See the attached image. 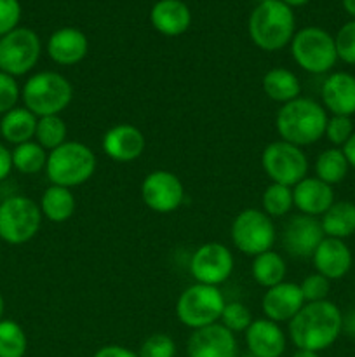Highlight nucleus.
I'll return each instance as SVG.
<instances>
[{
  "label": "nucleus",
  "instance_id": "f03ea898",
  "mask_svg": "<svg viewBox=\"0 0 355 357\" xmlns=\"http://www.w3.org/2000/svg\"><path fill=\"white\" fill-rule=\"evenodd\" d=\"M327 119L329 115L322 103L299 96L282 105L275 115V128L281 139L303 149L324 138Z\"/></svg>",
  "mask_w": 355,
  "mask_h": 357
},
{
  "label": "nucleus",
  "instance_id": "c9c22d12",
  "mask_svg": "<svg viewBox=\"0 0 355 357\" xmlns=\"http://www.w3.org/2000/svg\"><path fill=\"white\" fill-rule=\"evenodd\" d=\"M139 357H176V344L166 333H153L141 344Z\"/></svg>",
  "mask_w": 355,
  "mask_h": 357
},
{
  "label": "nucleus",
  "instance_id": "ea45409f",
  "mask_svg": "<svg viewBox=\"0 0 355 357\" xmlns=\"http://www.w3.org/2000/svg\"><path fill=\"white\" fill-rule=\"evenodd\" d=\"M21 20L19 0H0V38L16 30Z\"/></svg>",
  "mask_w": 355,
  "mask_h": 357
},
{
  "label": "nucleus",
  "instance_id": "dca6fc26",
  "mask_svg": "<svg viewBox=\"0 0 355 357\" xmlns=\"http://www.w3.org/2000/svg\"><path fill=\"white\" fill-rule=\"evenodd\" d=\"M188 357H237V340L232 331L223 324L191 331L187 342Z\"/></svg>",
  "mask_w": 355,
  "mask_h": 357
},
{
  "label": "nucleus",
  "instance_id": "c03bdc74",
  "mask_svg": "<svg viewBox=\"0 0 355 357\" xmlns=\"http://www.w3.org/2000/svg\"><path fill=\"white\" fill-rule=\"evenodd\" d=\"M341 150H343L345 157H347V160H348V164H350L352 169H355V132L352 135V138L348 139L343 146H341Z\"/></svg>",
  "mask_w": 355,
  "mask_h": 357
},
{
  "label": "nucleus",
  "instance_id": "412c9836",
  "mask_svg": "<svg viewBox=\"0 0 355 357\" xmlns=\"http://www.w3.org/2000/svg\"><path fill=\"white\" fill-rule=\"evenodd\" d=\"M246 345L253 357H281L287 347V337L277 323L254 319L246 331Z\"/></svg>",
  "mask_w": 355,
  "mask_h": 357
},
{
  "label": "nucleus",
  "instance_id": "09e8293b",
  "mask_svg": "<svg viewBox=\"0 0 355 357\" xmlns=\"http://www.w3.org/2000/svg\"><path fill=\"white\" fill-rule=\"evenodd\" d=\"M3 310H6V302H3V296L2 293H0V321H2L3 317Z\"/></svg>",
  "mask_w": 355,
  "mask_h": 357
},
{
  "label": "nucleus",
  "instance_id": "20e7f679",
  "mask_svg": "<svg viewBox=\"0 0 355 357\" xmlns=\"http://www.w3.org/2000/svg\"><path fill=\"white\" fill-rule=\"evenodd\" d=\"M96 153L86 143L68 139L49 152L45 174L51 185L75 188L87 183L96 173Z\"/></svg>",
  "mask_w": 355,
  "mask_h": 357
},
{
  "label": "nucleus",
  "instance_id": "2f4dec72",
  "mask_svg": "<svg viewBox=\"0 0 355 357\" xmlns=\"http://www.w3.org/2000/svg\"><path fill=\"white\" fill-rule=\"evenodd\" d=\"M261 206L270 218H281V216L289 215V211L294 208L292 188L287 185L270 183L261 195Z\"/></svg>",
  "mask_w": 355,
  "mask_h": 357
},
{
  "label": "nucleus",
  "instance_id": "bb28decb",
  "mask_svg": "<svg viewBox=\"0 0 355 357\" xmlns=\"http://www.w3.org/2000/svg\"><path fill=\"white\" fill-rule=\"evenodd\" d=\"M324 236L334 239H348L355 234V204L350 201H336L320 216Z\"/></svg>",
  "mask_w": 355,
  "mask_h": 357
},
{
  "label": "nucleus",
  "instance_id": "37998d69",
  "mask_svg": "<svg viewBox=\"0 0 355 357\" xmlns=\"http://www.w3.org/2000/svg\"><path fill=\"white\" fill-rule=\"evenodd\" d=\"M341 335L355 338V309L348 310L341 317Z\"/></svg>",
  "mask_w": 355,
  "mask_h": 357
},
{
  "label": "nucleus",
  "instance_id": "6ab92c4d",
  "mask_svg": "<svg viewBox=\"0 0 355 357\" xmlns=\"http://www.w3.org/2000/svg\"><path fill=\"white\" fill-rule=\"evenodd\" d=\"M312 261L317 274L324 275L329 281H338L350 272L354 257L345 241L324 237L322 243L313 251Z\"/></svg>",
  "mask_w": 355,
  "mask_h": 357
},
{
  "label": "nucleus",
  "instance_id": "72a5a7b5",
  "mask_svg": "<svg viewBox=\"0 0 355 357\" xmlns=\"http://www.w3.org/2000/svg\"><path fill=\"white\" fill-rule=\"evenodd\" d=\"M253 321L254 319L251 316V310L240 302L225 303V309H223L221 317H219V324H223L233 335L244 333L251 326Z\"/></svg>",
  "mask_w": 355,
  "mask_h": 357
},
{
  "label": "nucleus",
  "instance_id": "4be33fe9",
  "mask_svg": "<svg viewBox=\"0 0 355 357\" xmlns=\"http://www.w3.org/2000/svg\"><path fill=\"white\" fill-rule=\"evenodd\" d=\"M292 199L299 215L315 216V218L322 216L336 202L333 187L324 183L317 176H306L296 183L292 187Z\"/></svg>",
  "mask_w": 355,
  "mask_h": 357
},
{
  "label": "nucleus",
  "instance_id": "c756f323",
  "mask_svg": "<svg viewBox=\"0 0 355 357\" xmlns=\"http://www.w3.org/2000/svg\"><path fill=\"white\" fill-rule=\"evenodd\" d=\"M47 155V150L42 149L35 139L21 143L10 150L13 169L19 171L21 174H37L40 171H45Z\"/></svg>",
  "mask_w": 355,
  "mask_h": 357
},
{
  "label": "nucleus",
  "instance_id": "393cba45",
  "mask_svg": "<svg viewBox=\"0 0 355 357\" xmlns=\"http://www.w3.org/2000/svg\"><path fill=\"white\" fill-rule=\"evenodd\" d=\"M261 86H263L265 94L275 103L285 105L301 96V82L298 75L284 66H275L268 70Z\"/></svg>",
  "mask_w": 355,
  "mask_h": 357
},
{
  "label": "nucleus",
  "instance_id": "8fccbe9b",
  "mask_svg": "<svg viewBox=\"0 0 355 357\" xmlns=\"http://www.w3.org/2000/svg\"><path fill=\"white\" fill-rule=\"evenodd\" d=\"M0 202H2V199H0Z\"/></svg>",
  "mask_w": 355,
  "mask_h": 357
},
{
  "label": "nucleus",
  "instance_id": "c85d7f7f",
  "mask_svg": "<svg viewBox=\"0 0 355 357\" xmlns=\"http://www.w3.org/2000/svg\"><path fill=\"white\" fill-rule=\"evenodd\" d=\"M348 171H350V164L343 150L336 146L324 150L315 159V176L331 187L341 183L347 178Z\"/></svg>",
  "mask_w": 355,
  "mask_h": 357
},
{
  "label": "nucleus",
  "instance_id": "b1692460",
  "mask_svg": "<svg viewBox=\"0 0 355 357\" xmlns=\"http://www.w3.org/2000/svg\"><path fill=\"white\" fill-rule=\"evenodd\" d=\"M38 117L31 114L28 108L16 107L2 115L0 119V136L14 146L35 139Z\"/></svg>",
  "mask_w": 355,
  "mask_h": 357
},
{
  "label": "nucleus",
  "instance_id": "a19ab883",
  "mask_svg": "<svg viewBox=\"0 0 355 357\" xmlns=\"http://www.w3.org/2000/svg\"><path fill=\"white\" fill-rule=\"evenodd\" d=\"M93 357H139L134 351L122 345H104V347L97 349Z\"/></svg>",
  "mask_w": 355,
  "mask_h": 357
},
{
  "label": "nucleus",
  "instance_id": "423d86ee",
  "mask_svg": "<svg viewBox=\"0 0 355 357\" xmlns=\"http://www.w3.org/2000/svg\"><path fill=\"white\" fill-rule=\"evenodd\" d=\"M292 59L299 68L313 75L331 72L338 61L334 37L320 26H305L291 40Z\"/></svg>",
  "mask_w": 355,
  "mask_h": 357
},
{
  "label": "nucleus",
  "instance_id": "49530a36",
  "mask_svg": "<svg viewBox=\"0 0 355 357\" xmlns=\"http://www.w3.org/2000/svg\"><path fill=\"white\" fill-rule=\"evenodd\" d=\"M292 357H320V356H319V352L305 351V349H296V352L292 354Z\"/></svg>",
  "mask_w": 355,
  "mask_h": 357
},
{
  "label": "nucleus",
  "instance_id": "39448f33",
  "mask_svg": "<svg viewBox=\"0 0 355 357\" xmlns=\"http://www.w3.org/2000/svg\"><path fill=\"white\" fill-rule=\"evenodd\" d=\"M24 108L37 117L61 115L73 100V86L65 75L52 70L37 72L21 87Z\"/></svg>",
  "mask_w": 355,
  "mask_h": 357
},
{
  "label": "nucleus",
  "instance_id": "1a4fd4ad",
  "mask_svg": "<svg viewBox=\"0 0 355 357\" xmlns=\"http://www.w3.org/2000/svg\"><path fill=\"white\" fill-rule=\"evenodd\" d=\"M230 237L240 253L254 258L274 248L277 232L274 220L263 209L246 208L233 218Z\"/></svg>",
  "mask_w": 355,
  "mask_h": 357
},
{
  "label": "nucleus",
  "instance_id": "9d476101",
  "mask_svg": "<svg viewBox=\"0 0 355 357\" xmlns=\"http://www.w3.org/2000/svg\"><path fill=\"white\" fill-rule=\"evenodd\" d=\"M261 166L271 183L287 185L291 188L306 178L308 173V159L303 149L284 139H275L265 146Z\"/></svg>",
  "mask_w": 355,
  "mask_h": 357
},
{
  "label": "nucleus",
  "instance_id": "a18cd8bd",
  "mask_svg": "<svg viewBox=\"0 0 355 357\" xmlns=\"http://www.w3.org/2000/svg\"><path fill=\"white\" fill-rule=\"evenodd\" d=\"M341 2H343V9L347 10L348 16L355 20V0H341Z\"/></svg>",
  "mask_w": 355,
  "mask_h": 357
},
{
  "label": "nucleus",
  "instance_id": "f3484780",
  "mask_svg": "<svg viewBox=\"0 0 355 357\" xmlns=\"http://www.w3.org/2000/svg\"><path fill=\"white\" fill-rule=\"evenodd\" d=\"M305 305L301 289L296 282H281V284L268 288L261 298V309L267 319L274 323H289Z\"/></svg>",
  "mask_w": 355,
  "mask_h": 357
},
{
  "label": "nucleus",
  "instance_id": "7c9ffc66",
  "mask_svg": "<svg viewBox=\"0 0 355 357\" xmlns=\"http://www.w3.org/2000/svg\"><path fill=\"white\" fill-rule=\"evenodd\" d=\"M35 142L47 152H52L63 143L68 142V128H66L65 119L61 115L38 117L37 129H35Z\"/></svg>",
  "mask_w": 355,
  "mask_h": 357
},
{
  "label": "nucleus",
  "instance_id": "3c124183",
  "mask_svg": "<svg viewBox=\"0 0 355 357\" xmlns=\"http://www.w3.org/2000/svg\"><path fill=\"white\" fill-rule=\"evenodd\" d=\"M237 357H239V356H237Z\"/></svg>",
  "mask_w": 355,
  "mask_h": 357
},
{
  "label": "nucleus",
  "instance_id": "79ce46f5",
  "mask_svg": "<svg viewBox=\"0 0 355 357\" xmlns=\"http://www.w3.org/2000/svg\"><path fill=\"white\" fill-rule=\"evenodd\" d=\"M13 171V159H10V150L0 143V181L6 180Z\"/></svg>",
  "mask_w": 355,
  "mask_h": 357
},
{
  "label": "nucleus",
  "instance_id": "5701e85b",
  "mask_svg": "<svg viewBox=\"0 0 355 357\" xmlns=\"http://www.w3.org/2000/svg\"><path fill=\"white\" fill-rule=\"evenodd\" d=\"M152 26L166 37H180L190 28L191 10L183 0H159L150 10Z\"/></svg>",
  "mask_w": 355,
  "mask_h": 357
},
{
  "label": "nucleus",
  "instance_id": "a211bd4d",
  "mask_svg": "<svg viewBox=\"0 0 355 357\" xmlns=\"http://www.w3.org/2000/svg\"><path fill=\"white\" fill-rule=\"evenodd\" d=\"M49 58L59 66H73L84 61L89 52V40L86 33L75 26H63L52 31L45 45Z\"/></svg>",
  "mask_w": 355,
  "mask_h": 357
},
{
  "label": "nucleus",
  "instance_id": "2eb2a0df",
  "mask_svg": "<svg viewBox=\"0 0 355 357\" xmlns=\"http://www.w3.org/2000/svg\"><path fill=\"white\" fill-rule=\"evenodd\" d=\"M146 139L141 129L136 126L122 122L115 124L108 129L101 139V149L106 157H110L115 162L127 164L139 159L145 152Z\"/></svg>",
  "mask_w": 355,
  "mask_h": 357
},
{
  "label": "nucleus",
  "instance_id": "aec40b11",
  "mask_svg": "<svg viewBox=\"0 0 355 357\" xmlns=\"http://www.w3.org/2000/svg\"><path fill=\"white\" fill-rule=\"evenodd\" d=\"M322 107L331 115H355V75L348 72H334L320 87Z\"/></svg>",
  "mask_w": 355,
  "mask_h": 357
},
{
  "label": "nucleus",
  "instance_id": "cd10ccee",
  "mask_svg": "<svg viewBox=\"0 0 355 357\" xmlns=\"http://www.w3.org/2000/svg\"><path fill=\"white\" fill-rule=\"evenodd\" d=\"M251 274H253L254 282L260 284L261 288H274V286L285 281L287 264H285V260L282 258L281 253H277V251L274 250H268L253 258Z\"/></svg>",
  "mask_w": 355,
  "mask_h": 357
},
{
  "label": "nucleus",
  "instance_id": "de8ad7c7",
  "mask_svg": "<svg viewBox=\"0 0 355 357\" xmlns=\"http://www.w3.org/2000/svg\"><path fill=\"white\" fill-rule=\"evenodd\" d=\"M281 2H284L285 6H289L292 9V7H303L306 6V3L310 2V0H281Z\"/></svg>",
  "mask_w": 355,
  "mask_h": 357
},
{
  "label": "nucleus",
  "instance_id": "58836bf2",
  "mask_svg": "<svg viewBox=\"0 0 355 357\" xmlns=\"http://www.w3.org/2000/svg\"><path fill=\"white\" fill-rule=\"evenodd\" d=\"M21 98V87L16 77L6 72H0V115L7 114L9 110L17 107Z\"/></svg>",
  "mask_w": 355,
  "mask_h": 357
},
{
  "label": "nucleus",
  "instance_id": "e433bc0d",
  "mask_svg": "<svg viewBox=\"0 0 355 357\" xmlns=\"http://www.w3.org/2000/svg\"><path fill=\"white\" fill-rule=\"evenodd\" d=\"M338 59L347 65H355V20L348 21L334 35Z\"/></svg>",
  "mask_w": 355,
  "mask_h": 357
},
{
  "label": "nucleus",
  "instance_id": "f8f14e48",
  "mask_svg": "<svg viewBox=\"0 0 355 357\" xmlns=\"http://www.w3.org/2000/svg\"><path fill=\"white\" fill-rule=\"evenodd\" d=\"M235 260L225 244L205 243L194 251L190 260V274L195 282L216 286L226 282L232 275Z\"/></svg>",
  "mask_w": 355,
  "mask_h": 357
},
{
  "label": "nucleus",
  "instance_id": "7ed1b4c3",
  "mask_svg": "<svg viewBox=\"0 0 355 357\" xmlns=\"http://www.w3.org/2000/svg\"><path fill=\"white\" fill-rule=\"evenodd\" d=\"M247 30L253 44L261 51H281L291 44L296 33L294 13L281 0H265L251 13Z\"/></svg>",
  "mask_w": 355,
  "mask_h": 357
},
{
  "label": "nucleus",
  "instance_id": "4c0bfd02",
  "mask_svg": "<svg viewBox=\"0 0 355 357\" xmlns=\"http://www.w3.org/2000/svg\"><path fill=\"white\" fill-rule=\"evenodd\" d=\"M299 289H301L305 303L324 302V300H327V296H329L331 281L315 272V274L306 275V278L299 282Z\"/></svg>",
  "mask_w": 355,
  "mask_h": 357
},
{
  "label": "nucleus",
  "instance_id": "9b49d317",
  "mask_svg": "<svg viewBox=\"0 0 355 357\" xmlns=\"http://www.w3.org/2000/svg\"><path fill=\"white\" fill-rule=\"evenodd\" d=\"M42 54V42L37 31L17 26L0 38V72L13 77L30 73Z\"/></svg>",
  "mask_w": 355,
  "mask_h": 357
},
{
  "label": "nucleus",
  "instance_id": "4468645a",
  "mask_svg": "<svg viewBox=\"0 0 355 357\" xmlns=\"http://www.w3.org/2000/svg\"><path fill=\"white\" fill-rule=\"evenodd\" d=\"M324 230L320 220L315 216L296 215L284 227L282 232V246L294 258H312L324 239Z\"/></svg>",
  "mask_w": 355,
  "mask_h": 357
},
{
  "label": "nucleus",
  "instance_id": "473e14b6",
  "mask_svg": "<svg viewBox=\"0 0 355 357\" xmlns=\"http://www.w3.org/2000/svg\"><path fill=\"white\" fill-rule=\"evenodd\" d=\"M28 338L23 328L10 319L0 321V357H24Z\"/></svg>",
  "mask_w": 355,
  "mask_h": 357
},
{
  "label": "nucleus",
  "instance_id": "f257e3e1",
  "mask_svg": "<svg viewBox=\"0 0 355 357\" xmlns=\"http://www.w3.org/2000/svg\"><path fill=\"white\" fill-rule=\"evenodd\" d=\"M341 317L343 312L329 300L305 303L289 321V338L296 349L322 352L340 338Z\"/></svg>",
  "mask_w": 355,
  "mask_h": 357
},
{
  "label": "nucleus",
  "instance_id": "0eeeda50",
  "mask_svg": "<svg viewBox=\"0 0 355 357\" xmlns=\"http://www.w3.org/2000/svg\"><path fill=\"white\" fill-rule=\"evenodd\" d=\"M225 303V296L216 286L195 282V284L184 288L178 296V321L183 326L190 328L191 331L211 326V324L219 323Z\"/></svg>",
  "mask_w": 355,
  "mask_h": 357
},
{
  "label": "nucleus",
  "instance_id": "a878e982",
  "mask_svg": "<svg viewBox=\"0 0 355 357\" xmlns=\"http://www.w3.org/2000/svg\"><path fill=\"white\" fill-rule=\"evenodd\" d=\"M40 211L44 218L52 223H65L75 213L77 199L72 188L51 185L44 190L40 199Z\"/></svg>",
  "mask_w": 355,
  "mask_h": 357
},
{
  "label": "nucleus",
  "instance_id": "ddd939ff",
  "mask_svg": "<svg viewBox=\"0 0 355 357\" xmlns=\"http://www.w3.org/2000/svg\"><path fill=\"white\" fill-rule=\"evenodd\" d=\"M141 199L150 211L169 215L178 211L183 204L184 187L178 174L166 169H157L143 178Z\"/></svg>",
  "mask_w": 355,
  "mask_h": 357
},
{
  "label": "nucleus",
  "instance_id": "f704fd0d",
  "mask_svg": "<svg viewBox=\"0 0 355 357\" xmlns=\"http://www.w3.org/2000/svg\"><path fill=\"white\" fill-rule=\"evenodd\" d=\"M355 129L352 117H347V115H331V117L327 119L324 136H326L327 142L333 143L336 149H341V146L352 138Z\"/></svg>",
  "mask_w": 355,
  "mask_h": 357
},
{
  "label": "nucleus",
  "instance_id": "6e6552de",
  "mask_svg": "<svg viewBox=\"0 0 355 357\" xmlns=\"http://www.w3.org/2000/svg\"><path fill=\"white\" fill-rule=\"evenodd\" d=\"M40 206L24 195H10L0 202V239L10 246L26 244L42 227Z\"/></svg>",
  "mask_w": 355,
  "mask_h": 357
}]
</instances>
